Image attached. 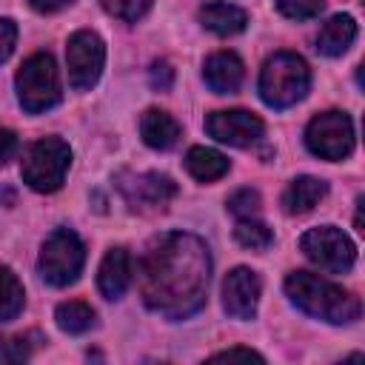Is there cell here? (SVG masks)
Instances as JSON below:
<instances>
[{
  "mask_svg": "<svg viewBox=\"0 0 365 365\" xmlns=\"http://www.w3.org/2000/svg\"><path fill=\"white\" fill-rule=\"evenodd\" d=\"M211 279L208 245L185 231H168L148 242L140 259V297L165 319H185L205 305Z\"/></svg>",
  "mask_w": 365,
  "mask_h": 365,
  "instance_id": "obj_1",
  "label": "cell"
},
{
  "mask_svg": "<svg viewBox=\"0 0 365 365\" xmlns=\"http://www.w3.org/2000/svg\"><path fill=\"white\" fill-rule=\"evenodd\" d=\"M285 294L299 311L331 325L356 322L362 314V305L354 294L311 271H291L285 277Z\"/></svg>",
  "mask_w": 365,
  "mask_h": 365,
  "instance_id": "obj_2",
  "label": "cell"
},
{
  "mask_svg": "<svg viewBox=\"0 0 365 365\" xmlns=\"http://www.w3.org/2000/svg\"><path fill=\"white\" fill-rule=\"evenodd\" d=\"M259 97L271 108H291L297 106L311 88V68L294 51H277L262 63L259 71Z\"/></svg>",
  "mask_w": 365,
  "mask_h": 365,
  "instance_id": "obj_3",
  "label": "cell"
},
{
  "mask_svg": "<svg viewBox=\"0 0 365 365\" xmlns=\"http://www.w3.org/2000/svg\"><path fill=\"white\" fill-rule=\"evenodd\" d=\"M14 86H17V100L29 114H43V111L54 108L63 97L57 63L46 51L31 54L20 66V71L14 77Z\"/></svg>",
  "mask_w": 365,
  "mask_h": 365,
  "instance_id": "obj_4",
  "label": "cell"
},
{
  "mask_svg": "<svg viewBox=\"0 0 365 365\" xmlns=\"http://www.w3.org/2000/svg\"><path fill=\"white\" fill-rule=\"evenodd\" d=\"M68 165H71L68 143L60 137H43L29 145L23 165H20V177L29 188H34L40 194H51L63 185Z\"/></svg>",
  "mask_w": 365,
  "mask_h": 365,
  "instance_id": "obj_5",
  "label": "cell"
},
{
  "mask_svg": "<svg viewBox=\"0 0 365 365\" xmlns=\"http://www.w3.org/2000/svg\"><path fill=\"white\" fill-rule=\"evenodd\" d=\"M83 265H86L83 240L71 228H54L40 248V259H37L40 277L54 288H66L80 277Z\"/></svg>",
  "mask_w": 365,
  "mask_h": 365,
  "instance_id": "obj_6",
  "label": "cell"
},
{
  "mask_svg": "<svg viewBox=\"0 0 365 365\" xmlns=\"http://www.w3.org/2000/svg\"><path fill=\"white\" fill-rule=\"evenodd\" d=\"M299 251L328 274H348L356 262V245L336 225H317L299 237Z\"/></svg>",
  "mask_w": 365,
  "mask_h": 365,
  "instance_id": "obj_7",
  "label": "cell"
},
{
  "mask_svg": "<svg viewBox=\"0 0 365 365\" xmlns=\"http://www.w3.org/2000/svg\"><path fill=\"white\" fill-rule=\"evenodd\" d=\"M305 145L322 160H345L354 151V123L345 111H322L305 128Z\"/></svg>",
  "mask_w": 365,
  "mask_h": 365,
  "instance_id": "obj_8",
  "label": "cell"
},
{
  "mask_svg": "<svg viewBox=\"0 0 365 365\" xmlns=\"http://www.w3.org/2000/svg\"><path fill=\"white\" fill-rule=\"evenodd\" d=\"M66 66H68V83L77 91H88L106 66V43L97 31L80 29L68 37L66 46Z\"/></svg>",
  "mask_w": 365,
  "mask_h": 365,
  "instance_id": "obj_9",
  "label": "cell"
},
{
  "mask_svg": "<svg viewBox=\"0 0 365 365\" xmlns=\"http://www.w3.org/2000/svg\"><path fill=\"white\" fill-rule=\"evenodd\" d=\"M117 188L134 211H165L168 202L177 197V182L160 171L120 174Z\"/></svg>",
  "mask_w": 365,
  "mask_h": 365,
  "instance_id": "obj_10",
  "label": "cell"
},
{
  "mask_svg": "<svg viewBox=\"0 0 365 365\" xmlns=\"http://www.w3.org/2000/svg\"><path fill=\"white\" fill-rule=\"evenodd\" d=\"M205 131L217 143H225V145H234V148H245V145H254L265 134V123L257 114L245 111V108H231V111L208 114Z\"/></svg>",
  "mask_w": 365,
  "mask_h": 365,
  "instance_id": "obj_11",
  "label": "cell"
},
{
  "mask_svg": "<svg viewBox=\"0 0 365 365\" xmlns=\"http://www.w3.org/2000/svg\"><path fill=\"white\" fill-rule=\"evenodd\" d=\"M259 291L262 282L257 277V271L240 265L234 271H228L225 282H222V308L228 317L234 319H254L257 305H259Z\"/></svg>",
  "mask_w": 365,
  "mask_h": 365,
  "instance_id": "obj_12",
  "label": "cell"
},
{
  "mask_svg": "<svg viewBox=\"0 0 365 365\" xmlns=\"http://www.w3.org/2000/svg\"><path fill=\"white\" fill-rule=\"evenodd\" d=\"M245 68L234 51H214L202 66V80L214 94H234L242 86Z\"/></svg>",
  "mask_w": 365,
  "mask_h": 365,
  "instance_id": "obj_13",
  "label": "cell"
},
{
  "mask_svg": "<svg viewBox=\"0 0 365 365\" xmlns=\"http://www.w3.org/2000/svg\"><path fill=\"white\" fill-rule=\"evenodd\" d=\"M131 257L125 248H108L97 271V288L106 299H120L131 285Z\"/></svg>",
  "mask_w": 365,
  "mask_h": 365,
  "instance_id": "obj_14",
  "label": "cell"
},
{
  "mask_svg": "<svg viewBox=\"0 0 365 365\" xmlns=\"http://www.w3.org/2000/svg\"><path fill=\"white\" fill-rule=\"evenodd\" d=\"M200 23L220 34V37H231V34H240L245 26H248V14L234 6V3H225V0H211L200 9Z\"/></svg>",
  "mask_w": 365,
  "mask_h": 365,
  "instance_id": "obj_15",
  "label": "cell"
},
{
  "mask_svg": "<svg viewBox=\"0 0 365 365\" xmlns=\"http://www.w3.org/2000/svg\"><path fill=\"white\" fill-rule=\"evenodd\" d=\"M356 40V20L351 14H334L317 34V51L325 57H342Z\"/></svg>",
  "mask_w": 365,
  "mask_h": 365,
  "instance_id": "obj_16",
  "label": "cell"
},
{
  "mask_svg": "<svg viewBox=\"0 0 365 365\" xmlns=\"http://www.w3.org/2000/svg\"><path fill=\"white\" fill-rule=\"evenodd\" d=\"M325 194H328V182L325 180H319V177H297V180H291V185L285 188V194H282V208H285V214H291V217H297V214H308L314 205H319L322 200H325Z\"/></svg>",
  "mask_w": 365,
  "mask_h": 365,
  "instance_id": "obj_17",
  "label": "cell"
},
{
  "mask_svg": "<svg viewBox=\"0 0 365 365\" xmlns=\"http://www.w3.org/2000/svg\"><path fill=\"white\" fill-rule=\"evenodd\" d=\"M140 134H143V143H145L148 148L168 151V148L177 145V140H180V123H177L168 111L148 108V111L140 117Z\"/></svg>",
  "mask_w": 365,
  "mask_h": 365,
  "instance_id": "obj_18",
  "label": "cell"
},
{
  "mask_svg": "<svg viewBox=\"0 0 365 365\" xmlns=\"http://www.w3.org/2000/svg\"><path fill=\"white\" fill-rule=\"evenodd\" d=\"M228 168H231V163L225 160V154H220L214 148L191 145L185 154V171L200 182H214L222 174H228Z\"/></svg>",
  "mask_w": 365,
  "mask_h": 365,
  "instance_id": "obj_19",
  "label": "cell"
},
{
  "mask_svg": "<svg viewBox=\"0 0 365 365\" xmlns=\"http://www.w3.org/2000/svg\"><path fill=\"white\" fill-rule=\"evenodd\" d=\"M26 305V291L23 282L17 279V274L0 262V322H11L17 319V314Z\"/></svg>",
  "mask_w": 365,
  "mask_h": 365,
  "instance_id": "obj_20",
  "label": "cell"
},
{
  "mask_svg": "<svg viewBox=\"0 0 365 365\" xmlns=\"http://www.w3.org/2000/svg\"><path fill=\"white\" fill-rule=\"evenodd\" d=\"M54 319H57V328L66 331V334H86L88 328H94V308L88 302H80V299H68V302H60L57 311H54Z\"/></svg>",
  "mask_w": 365,
  "mask_h": 365,
  "instance_id": "obj_21",
  "label": "cell"
},
{
  "mask_svg": "<svg viewBox=\"0 0 365 365\" xmlns=\"http://www.w3.org/2000/svg\"><path fill=\"white\" fill-rule=\"evenodd\" d=\"M234 240L248 251H265L274 242V231L265 222H259L257 217H240V222L234 228Z\"/></svg>",
  "mask_w": 365,
  "mask_h": 365,
  "instance_id": "obj_22",
  "label": "cell"
},
{
  "mask_svg": "<svg viewBox=\"0 0 365 365\" xmlns=\"http://www.w3.org/2000/svg\"><path fill=\"white\" fill-rule=\"evenodd\" d=\"M151 3H154V0H100V6H103L111 17H117V20H123V23H137V20L151 9Z\"/></svg>",
  "mask_w": 365,
  "mask_h": 365,
  "instance_id": "obj_23",
  "label": "cell"
},
{
  "mask_svg": "<svg viewBox=\"0 0 365 365\" xmlns=\"http://www.w3.org/2000/svg\"><path fill=\"white\" fill-rule=\"evenodd\" d=\"M325 0H277L279 14H285L288 20H311L322 11Z\"/></svg>",
  "mask_w": 365,
  "mask_h": 365,
  "instance_id": "obj_24",
  "label": "cell"
},
{
  "mask_svg": "<svg viewBox=\"0 0 365 365\" xmlns=\"http://www.w3.org/2000/svg\"><path fill=\"white\" fill-rule=\"evenodd\" d=\"M228 211L237 217H254L259 211V194L254 188H240L228 197Z\"/></svg>",
  "mask_w": 365,
  "mask_h": 365,
  "instance_id": "obj_25",
  "label": "cell"
},
{
  "mask_svg": "<svg viewBox=\"0 0 365 365\" xmlns=\"http://www.w3.org/2000/svg\"><path fill=\"white\" fill-rule=\"evenodd\" d=\"M31 354L26 336H0V362H26Z\"/></svg>",
  "mask_w": 365,
  "mask_h": 365,
  "instance_id": "obj_26",
  "label": "cell"
},
{
  "mask_svg": "<svg viewBox=\"0 0 365 365\" xmlns=\"http://www.w3.org/2000/svg\"><path fill=\"white\" fill-rule=\"evenodd\" d=\"M17 43V26L9 17H0V63H6Z\"/></svg>",
  "mask_w": 365,
  "mask_h": 365,
  "instance_id": "obj_27",
  "label": "cell"
},
{
  "mask_svg": "<svg viewBox=\"0 0 365 365\" xmlns=\"http://www.w3.org/2000/svg\"><path fill=\"white\" fill-rule=\"evenodd\" d=\"M171 83H174V68H171L165 60H157V63L151 66V86L160 88V91H168Z\"/></svg>",
  "mask_w": 365,
  "mask_h": 365,
  "instance_id": "obj_28",
  "label": "cell"
},
{
  "mask_svg": "<svg viewBox=\"0 0 365 365\" xmlns=\"http://www.w3.org/2000/svg\"><path fill=\"white\" fill-rule=\"evenodd\" d=\"M17 154V134L6 125H0V165H6Z\"/></svg>",
  "mask_w": 365,
  "mask_h": 365,
  "instance_id": "obj_29",
  "label": "cell"
},
{
  "mask_svg": "<svg viewBox=\"0 0 365 365\" xmlns=\"http://www.w3.org/2000/svg\"><path fill=\"white\" fill-rule=\"evenodd\" d=\"M211 359H254V362H265L262 359V354H257V351H251V348H228V351H220V354H214Z\"/></svg>",
  "mask_w": 365,
  "mask_h": 365,
  "instance_id": "obj_30",
  "label": "cell"
},
{
  "mask_svg": "<svg viewBox=\"0 0 365 365\" xmlns=\"http://www.w3.org/2000/svg\"><path fill=\"white\" fill-rule=\"evenodd\" d=\"M74 0H29V6L34 9V11H40V14H57V11H63L66 6H71Z\"/></svg>",
  "mask_w": 365,
  "mask_h": 365,
  "instance_id": "obj_31",
  "label": "cell"
}]
</instances>
